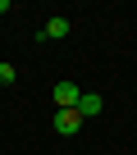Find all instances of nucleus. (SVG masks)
Listing matches in <instances>:
<instances>
[{
    "mask_svg": "<svg viewBox=\"0 0 137 155\" xmlns=\"http://www.w3.org/2000/svg\"><path fill=\"white\" fill-rule=\"evenodd\" d=\"M55 110H78V101H82V87H73V82H55Z\"/></svg>",
    "mask_w": 137,
    "mask_h": 155,
    "instance_id": "nucleus-1",
    "label": "nucleus"
},
{
    "mask_svg": "<svg viewBox=\"0 0 137 155\" xmlns=\"http://www.w3.org/2000/svg\"><path fill=\"white\" fill-rule=\"evenodd\" d=\"M82 123H87V119H82L78 110H55V132H59V137H73Z\"/></svg>",
    "mask_w": 137,
    "mask_h": 155,
    "instance_id": "nucleus-2",
    "label": "nucleus"
},
{
    "mask_svg": "<svg viewBox=\"0 0 137 155\" xmlns=\"http://www.w3.org/2000/svg\"><path fill=\"white\" fill-rule=\"evenodd\" d=\"M64 37H68V18H64V14L50 18V23L41 28V41H64Z\"/></svg>",
    "mask_w": 137,
    "mask_h": 155,
    "instance_id": "nucleus-3",
    "label": "nucleus"
},
{
    "mask_svg": "<svg viewBox=\"0 0 137 155\" xmlns=\"http://www.w3.org/2000/svg\"><path fill=\"white\" fill-rule=\"evenodd\" d=\"M78 114H82V119H96V114H101V96H96V91H82V101H78Z\"/></svg>",
    "mask_w": 137,
    "mask_h": 155,
    "instance_id": "nucleus-4",
    "label": "nucleus"
},
{
    "mask_svg": "<svg viewBox=\"0 0 137 155\" xmlns=\"http://www.w3.org/2000/svg\"><path fill=\"white\" fill-rule=\"evenodd\" d=\"M14 78H18V73H14V64H0V82H14Z\"/></svg>",
    "mask_w": 137,
    "mask_h": 155,
    "instance_id": "nucleus-5",
    "label": "nucleus"
},
{
    "mask_svg": "<svg viewBox=\"0 0 137 155\" xmlns=\"http://www.w3.org/2000/svg\"><path fill=\"white\" fill-rule=\"evenodd\" d=\"M5 9H9V0H0V14H5Z\"/></svg>",
    "mask_w": 137,
    "mask_h": 155,
    "instance_id": "nucleus-6",
    "label": "nucleus"
}]
</instances>
